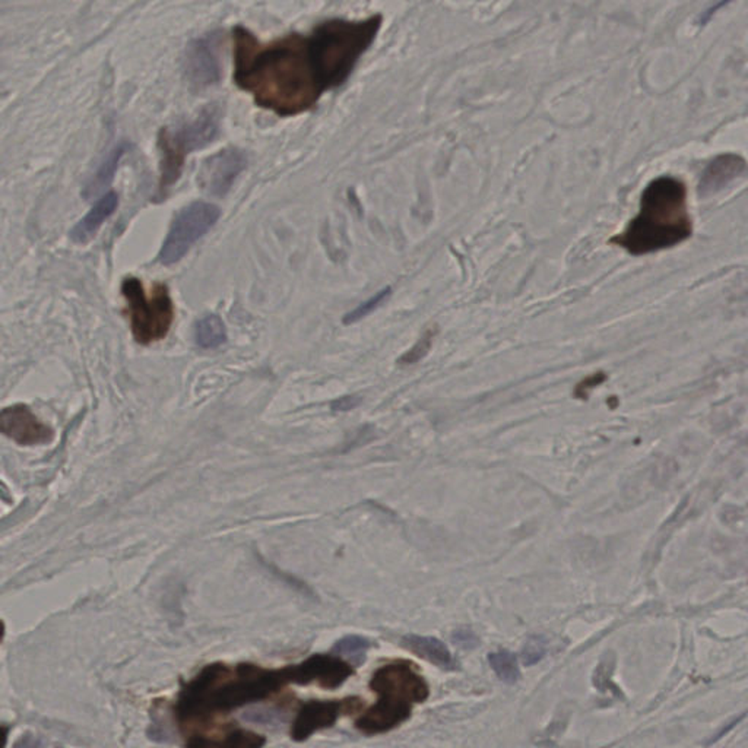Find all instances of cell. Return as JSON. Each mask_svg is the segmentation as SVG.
<instances>
[{"instance_id": "cell-19", "label": "cell", "mask_w": 748, "mask_h": 748, "mask_svg": "<svg viewBox=\"0 0 748 748\" xmlns=\"http://www.w3.org/2000/svg\"><path fill=\"white\" fill-rule=\"evenodd\" d=\"M490 665L496 672L497 677L506 684H515L521 679V669H519L518 658L511 652L500 650V652H494L490 654Z\"/></svg>"}, {"instance_id": "cell-10", "label": "cell", "mask_w": 748, "mask_h": 748, "mask_svg": "<svg viewBox=\"0 0 748 748\" xmlns=\"http://www.w3.org/2000/svg\"><path fill=\"white\" fill-rule=\"evenodd\" d=\"M287 671L290 684H318L326 690L338 689L354 674L353 667L335 655H313L301 664L290 665Z\"/></svg>"}, {"instance_id": "cell-15", "label": "cell", "mask_w": 748, "mask_h": 748, "mask_svg": "<svg viewBox=\"0 0 748 748\" xmlns=\"http://www.w3.org/2000/svg\"><path fill=\"white\" fill-rule=\"evenodd\" d=\"M402 647L411 650L421 659L431 662L438 669H457V661L450 654L442 640L430 637V636L408 635L402 639Z\"/></svg>"}, {"instance_id": "cell-26", "label": "cell", "mask_w": 748, "mask_h": 748, "mask_svg": "<svg viewBox=\"0 0 748 748\" xmlns=\"http://www.w3.org/2000/svg\"><path fill=\"white\" fill-rule=\"evenodd\" d=\"M362 396L348 395V396H343V398L336 399L335 402H332V411H335V413H347V411H351V409L357 408V406L362 404Z\"/></svg>"}, {"instance_id": "cell-3", "label": "cell", "mask_w": 748, "mask_h": 748, "mask_svg": "<svg viewBox=\"0 0 748 748\" xmlns=\"http://www.w3.org/2000/svg\"><path fill=\"white\" fill-rule=\"evenodd\" d=\"M691 233L686 184L672 175H661L645 187L637 216L610 243L630 255L643 256L674 248Z\"/></svg>"}, {"instance_id": "cell-17", "label": "cell", "mask_w": 748, "mask_h": 748, "mask_svg": "<svg viewBox=\"0 0 748 748\" xmlns=\"http://www.w3.org/2000/svg\"><path fill=\"white\" fill-rule=\"evenodd\" d=\"M195 340L204 350L219 347L227 341V329L216 314H208L195 326Z\"/></svg>"}, {"instance_id": "cell-21", "label": "cell", "mask_w": 748, "mask_h": 748, "mask_svg": "<svg viewBox=\"0 0 748 748\" xmlns=\"http://www.w3.org/2000/svg\"><path fill=\"white\" fill-rule=\"evenodd\" d=\"M435 331L428 329L427 332L423 333L418 342H416L408 353L399 357L398 364L411 365L421 362V360L428 354V351H430L431 345H433V338H435Z\"/></svg>"}, {"instance_id": "cell-6", "label": "cell", "mask_w": 748, "mask_h": 748, "mask_svg": "<svg viewBox=\"0 0 748 748\" xmlns=\"http://www.w3.org/2000/svg\"><path fill=\"white\" fill-rule=\"evenodd\" d=\"M121 296L128 306L132 335L141 345L164 340L174 321V303L170 290L163 282L153 284L151 291L139 278H124Z\"/></svg>"}, {"instance_id": "cell-23", "label": "cell", "mask_w": 748, "mask_h": 748, "mask_svg": "<svg viewBox=\"0 0 748 748\" xmlns=\"http://www.w3.org/2000/svg\"><path fill=\"white\" fill-rule=\"evenodd\" d=\"M547 652V643L544 637L541 636H532L530 640L525 643L522 650V662L525 667L538 664V662L545 657Z\"/></svg>"}, {"instance_id": "cell-27", "label": "cell", "mask_w": 748, "mask_h": 748, "mask_svg": "<svg viewBox=\"0 0 748 748\" xmlns=\"http://www.w3.org/2000/svg\"><path fill=\"white\" fill-rule=\"evenodd\" d=\"M14 748H41L40 742L36 740V738L31 737V735H26V737H22L16 744L14 745Z\"/></svg>"}, {"instance_id": "cell-8", "label": "cell", "mask_w": 748, "mask_h": 748, "mask_svg": "<svg viewBox=\"0 0 748 748\" xmlns=\"http://www.w3.org/2000/svg\"><path fill=\"white\" fill-rule=\"evenodd\" d=\"M221 47L223 34L219 31L197 37L187 44L183 56V70L190 87L196 91L218 84L221 79Z\"/></svg>"}, {"instance_id": "cell-24", "label": "cell", "mask_w": 748, "mask_h": 748, "mask_svg": "<svg viewBox=\"0 0 748 748\" xmlns=\"http://www.w3.org/2000/svg\"><path fill=\"white\" fill-rule=\"evenodd\" d=\"M606 379V376L604 373H596V374L586 377V379L582 380L581 384L577 385L576 389H574V396L579 399H588L589 392L594 387L603 384Z\"/></svg>"}, {"instance_id": "cell-20", "label": "cell", "mask_w": 748, "mask_h": 748, "mask_svg": "<svg viewBox=\"0 0 748 748\" xmlns=\"http://www.w3.org/2000/svg\"><path fill=\"white\" fill-rule=\"evenodd\" d=\"M369 648V640L362 636H347L333 645L332 652L336 657L347 658L354 665H362Z\"/></svg>"}, {"instance_id": "cell-13", "label": "cell", "mask_w": 748, "mask_h": 748, "mask_svg": "<svg viewBox=\"0 0 748 748\" xmlns=\"http://www.w3.org/2000/svg\"><path fill=\"white\" fill-rule=\"evenodd\" d=\"M748 174L747 161L738 153H722L706 167L701 174L699 192L701 196L718 194L723 187Z\"/></svg>"}, {"instance_id": "cell-14", "label": "cell", "mask_w": 748, "mask_h": 748, "mask_svg": "<svg viewBox=\"0 0 748 748\" xmlns=\"http://www.w3.org/2000/svg\"><path fill=\"white\" fill-rule=\"evenodd\" d=\"M117 205H119V195L116 192H109V194L104 195L92 206L91 211L88 212L87 216L80 219L77 226L73 227L72 231H70V238L75 243H87L88 240H91L97 231L101 228L102 224L106 223L110 216H113Z\"/></svg>"}, {"instance_id": "cell-4", "label": "cell", "mask_w": 748, "mask_h": 748, "mask_svg": "<svg viewBox=\"0 0 748 748\" xmlns=\"http://www.w3.org/2000/svg\"><path fill=\"white\" fill-rule=\"evenodd\" d=\"M370 689L377 703L358 718L355 727L367 735L385 734L409 720L413 708L427 701L430 687L413 664L398 661L380 667L373 674Z\"/></svg>"}, {"instance_id": "cell-5", "label": "cell", "mask_w": 748, "mask_h": 748, "mask_svg": "<svg viewBox=\"0 0 748 748\" xmlns=\"http://www.w3.org/2000/svg\"><path fill=\"white\" fill-rule=\"evenodd\" d=\"M221 113L216 106L205 107L186 123L175 129L163 128L158 133L160 151V182L158 199H164L168 190L179 182L186 157L192 151L201 150L216 138L219 131Z\"/></svg>"}, {"instance_id": "cell-25", "label": "cell", "mask_w": 748, "mask_h": 748, "mask_svg": "<svg viewBox=\"0 0 748 748\" xmlns=\"http://www.w3.org/2000/svg\"><path fill=\"white\" fill-rule=\"evenodd\" d=\"M453 642L462 649H472L479 645V639L469 628H459L453 633Z\"/></svg>"}, {"instance_id": "cell-16", "label": "cell", "mask_w": 748, "mask_h": 748, "mask_svg": "<svg viewBox=\"0 0 748 748\" xmlns=\"http://www.w3.org/2000/svg\"><path fill=\"white\" fill-rule=\"evenodd\" d=\"M265 744L267 738L263 735L243 728H234L224 737L206 738L199 735L190 737L186 748H262Z\"/></svg>"}, {"instance_id": "cell-12", "label": "cell", "mask_w": 748, "mask_h": 748, "mask_svg": "<svg viewBox=\"0 0 748 748\" xmlns=\"http://www.w3.org/2000/svg\"><path fill=\"white\" fill-rule=\"evenodd\" d=\"M0 431L21 446L47 445L55 437L50 426L41 423L24 404L7 406L0 413Z\"/></svg>"}, {"instance_id": "cell-18", "label": "cell", "mask_w": 748, "mask_h": 748, "mask_svg": "<svg viewBox=\"0 0 748 748\" xmlns=\"http://www.w3.org/2000/svg\"><path fill=\"white\" fill-rule=\"evenodd\" d=\"M128 143L121 142L109 153V157L102 163L99 172L95 173L94 179L88 184L85 195L95 194L97 190L101 189L104 184H107L110 180L113 179L117 165L121 163V157H123L124 153L128 151Z\"/></svg>"}, {"instance_id": "cell-22", "label": "cell", "mask_w": 748, "mask_h": 748, "mask_svg": "<svg viewBox=\"0 0 748 748\" xmlns=\"http://www.w3.org/2000/svg\"><path fill=\"white\" fill-rule=\"evenodd\" d=\"M389 296H391V289L382 290V291L377 292L376 296H373L372 299L355 307L354 311H350V313L343 318V323L350 325V323H354V321H362L367 314L376 311L380 304L385 303Z\"/></svg>"}, {"instance_id": "cell-7", "label": "cell", "mask_w": 748, "mask_h": 748, "mask_svg": "<svg viewBox=\"0 0 748 748\" xmlns=\"http://www.w3.org/2000/svg\"><path fill=\"white\" fill-rule=\"evenodd\" d=\"M221 211L209 202H194L177 214L161 246L157 260L163 265L179 262L199 238L218 221Z\"/></svg>"}, {"instance_id": "cell-1", "label": "cell", "mask_w": 748, "mask_h": 748, "mask_svg": "<svg viewBox=\"0 0 748 748\" xmlns=\"http://www.w3.org/2000/svg\"><path fill=\"white\" fill-rule=\"evenodd\" d=\"M234 82L256 106L279 117L313 109L329 91L309 36L292 33L262 44L243 26L233 29Z\"/></svg>"}, {"instance_id": "cell-9", "label": "cell", "mask_w": 748, "mask_h": 748, "mask_svg": "<svg viewBox=\"0 0 748 748\" xmlns=\"http://www.w3.org/2000/svg\"><path fill=\"white\" fill-rule=\"evenodd\" d=\"M362 701L357 698L343 701H311L304 703L292 722L291 738L294 742H306L307 738L318 731L335 725L343 713L354 712L362 708Z\"/></svg>"}, {"instance_id": "cell-11", "label": "cell", "mask_w": 748, "mask_h": 748, "mask_svg": "<svg viewBox=\"0 0 748 748\" xmlns=\"http://www.w3.org/2000/svg\"><path fill=\"white\" fill-rule=\"evenodd\" d=\"M248 165V157L238 148H226L206 158L197 173V183L205 194L226 196L237 175Z\"/></svg>"}, {"instance_id": "cell-2", "label": "cell", "mask_w": 748, "mask_h": 748, "mask_svg": "<svg viewBox=\"0 0 748 748\" xmlns=\"http://www.w3.org/2000/svg\"><path fill=\"white\" fill-rule=\"evenodd\" d=\"M289 684L287 667L265 669L253 664H211L183 687L174 713L182 723L205 720L265 701Z\"/></svg>"}]
</instances>
